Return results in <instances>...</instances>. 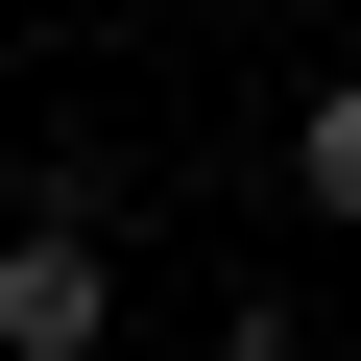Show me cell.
<instances>
[{
    "label": "cell",
    "mask_w": 361,
    "mask_h": 361,
    "mask_svg": "<svg viewBox=\"0 0 361 361\" xmlns=\"http://www.w3.org/2000/svg\"><path fill=\"white\" fill-rule=\"evenodd\" d=\"M97 337H121V241L25 217V241H0V361H97Z\"/></svg>",
    "instance_id": "6da1fadb"
},
{
    "label": "cell",
    "mask_w": 361,
    "mask_h": 361,
    "mask_svg": "<svg viewBox=\"0 0 361 361\" xmlns=\"http://www.w3.org/2000/svg\"><path fill=\"white\" fill-rule=\"evenodd\" d=\"M0 241H25V145H0Z\"/></svg>",
    "instance_id": "277c9868"
},
{
    "label": "cell",
    "mask_w": 361,
    "mask_h": 361,
    "mask_svg": "<svg viewBox=\"0 0 361 361\" xmlns=\"http://www.w3.org/2000/svg\"><path fill=\"white\" fill-rule=\"evenodd\" d=\"M217 361H313V313H217Z\"/></svg>",
    "instance_id": "3957f363"
},
{
    "label": "cell",
    "mask_w": 361,
    "mask_h": 361,
    "mask_svg": "<svg viewBox=\"0 0 361 361\" xmlns=\"http://www.w3.org/2000/svg\"><path fill=\"white\" fill-rule=\"evenodd\" d=\"M289 193H313V217H361V73H313V97H289Z\"/></svg>",
    "instance_id": "7a4b0ae2"
}]
</instances>
